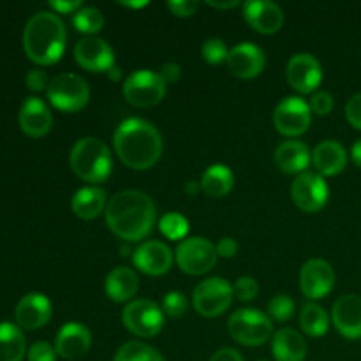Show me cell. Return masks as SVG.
Here are the masks:
<instances>
[{
	"mask_svg": "<svg viewBox=\"0 0 361 361\" xmlns=\"http://www.w3.org/2000/svg\"><path fill=\"white\" fill-rule=\"evenodd\" d=\"M104 214L109 231L126 242L145 240L155 224L154 201L140 190L116 192L109 200Z\"/></svg>",
	"mask_w": 361,
	"mask_h": 361,
	"instance_id": "obj_1",
	"label": "cell"
},
{
	"mask_svg": "<svg viewBox=\"0 0 361 361\" xmlns=\"http://www.w3.org/2000/svg\"><path fill=\"white\" fill-rule=\"evenodd\" d=\"M113 147L127 168L145 171L161 159L164 145L154 123L143 118H127L116 127Z\"/></svg>",
	"mask_w": 361,
	"mask_h": 361,
	"instance_id": "obj_2",
	"label": "cell"
},
{
	"mask_svg": "<svg viewBox=\"0 0 361 361\" xmlns=\"http://www.w3.org/2000/svg\"><path fill=\"white\" fill-rule=\"evenodd\" d=\"M67 41L66 25L59 14L41 11L27 21L23 48L28 59L39 66H51L63 55Z\"/></svg>",
	"mask_w": 361,
	"mask_h": 361,
	"instance_id": "obj_3",
	"label": "cell"
},
{
	"mask_svg": "<svg viewBox=\"0 0 361 361\" xmlns=\"http://www.w3.org/2000/svg\"><path fill=\"white\" fill-rule=\"evenodd\" d=\"M69 164L78 178L88 183H101L111 175L113 157L108 145L99 137H81L74 143Z\"/></svg>",
	"mask_w": 361,
	"mask_h": 361,
	"instance_id": "obj_4",
	"label": "cell"
},
{
	"mask_svg": "<svg viewBox=\"0 0 361 361\" xmlns=\"http://www.w3.org/2000/svg\"><path fill=\"white\" fill-rule=\"evenodd\" d=\"M228 330L233 341L247 348H257L267 344L274 335V323L270 316L257 309H240L231 314Z\"/></svg>",
	"mask_w": 361,
	"mask_h": 361,
	"instance_id": "obj_5",
	"label": "cell"
},
{
	"mask_svg": "<svg viewBox=\"0 0 361 361\" xmlns=\"http://www.w3.org/2000/svg\"><path fill=\"white\" fill-rule=\"evenodd\" d=\"M168 85L161 74L150 69L134 71L123 81V97L136 108H152L164 99Z\"/></svg>",
	"mask_w": 361,
	"mask_h": 361,
	"instance_id": "obj_6",
	"label": "cell"
},
{
	"mask_svg": "<svg viewBox=\"0 0 361 361\" xmlns=\"http://www.w3.org/2000/svg\"><path fill=\"white\" fill-rule=\"evenodd\" d=\"M49 102L62 111H80L90 99V87L74 73H62L53 78L46 90Z\"/></svg>",
	"mask_w": 361,
	"mask_h": 361,
	"instance_id": "obj_7",
	"label": "cell"
},
{
	"mask_svg": "<svg viewBox=\"0 0 361 361\" xmlns=\"http://www.w3.org/2000/svg\"><path fill=\"white\" fill-rule=\"evenodd\" d=\"M122 323L140 338H154L164 326V312L150 300H133L122 312Z\"/></svg>",
	"mask_w": 361,
	"mask_h": 361,
	"instance_id": "obj_8",
	"label": "cell"
},
{
	"mask_svg": "<svg viewBox=\"0 0 361 361\" xmlns=\"http://www.w3.org/2000/svg\"><path fill=\"white\" fill-rule=\"evenodd\" d=\"M217 247L203 236L182 240L176 247L175 259L180 270L187 275H204L217 263Z\"/></svg>",
	"mask_w": 361,
	"mask_h": 361,
	"instance_id": "obj_9",
	"label": "cell"
},
{
	"mask_svg": "<svg viewBox=\"0 0 361 361\" xmlns=\"http://www.w3.org/2000/svg\"><path fill=\"white\" fill-rule=\"evenodd\" d=\"M235 298L233 286L226 279L210 277L200 282L192 293V303L204 317H217L229 309Z\"/></svg>",
	"mask_w": 361,
	"mask_h": 361,
	"instance_id": "obj_10",
	"label": "cell"
},
{
	"mask_svg": "<svg viewBox=\"0 0 361 361\" xmlns=\"http://www.w3.org/2000/svg\"><path fill=\"white\" fill-rule=\"evenodd\" d=\"M275 129L288 137L302 136L312 123V109L302 97H286L277 104L274 111Z\"/></svg>",
	"mask_w": 361,
	"mask_h": 361,
	"instance_id": "obj_11",
	"label": "cell"
},
{
	"mask_svg": "<svg viewBox=\"0 0 361 361\" xmlns=\"http://www.w3.org/2000/svg\"><path fill=\"white\" fill-rule=\"evenodd\" d=\"M330 197V189L319 173L305 171L295 178L291 185V200L296 207L307 214H316Z\"/></svg>",
	"mask_w": 361,
	"mask_h": 361,
	"instance_id": "obj_12",
	"label": "cell"
},
{
	"mask_svg": "<svg viewBox=\"0 0 361 361\" xmlns=\"http://www.w3.org/2000/svg\"><path fill=\"white\" fill-rule=\"evenodd\" d=\"M74 59L90 73H108L115 66V51L104 39L87 35L74 46Z\"/></svg>",
	"mask_w": 361,
	"mask_h": 361,
	"instance_id": "obj_13",
	"label": "cell"
},
{
	"mask_svg": "<svg viewBox=\"0 0 361 361\" xmlns=\"http://www.w3.org/2000/svg\"><path fill=\"white\" fill-rule=\"evenodd\" d=\"M289 85L300 94H312L323 81V67L310 53H296L286 69Z\"/></svg>",
	"mask_w": 361,
	"mask_h": 361,
	"instance_id": "obj_14",
	"label": "cell"
},
{
	"mask_svg": "<svg viewBox=\"0 0 361 361\" xmlns=\"http://www.w3.org/2000/svg\"><path fill=\"white\" fill-rule=\"evenodd\" d=\"M335 286V271L324 259H309L300 271V288L310 300H321L331 293Z\"/></svg>",
	"mask_w": 361,
	"mask_h": 361,
	"instance_id": "obj_15",
	"label": "cell"
},
{
	"mask_svg": "<svg viewBox=\"0 0 361 361\" xmlns=\"http://www.w3.org/2000/svg\"><path fill=\"white\" fill-rule=\"evenodd\" d=\"M134 264L140 271L150 277H161L168 274L175 261V254L171 252L164 242L159 240H148L143 242L134 250Z\"/></svg>",
	"mask_w": 361,
	"mask_h": 361,
	"instance_id": "obj_16",
	"label": "cell"
},
{
	"mask_svg": "<svg viewBox=\"0 0 361 361\" xmlns=\"http://www.w3.org/2000/svg\"><path fill=\"white\" fill-rule=\"evenodd\" d=\"M228 69L231 71L233 76L242 78V80H250L263 73L267 56L259 46L252 42H242L229 49V56L226 60Z\"/></svg>",
	"mask_w": 361,
	"mask_h": 361,
	"instance_id": "obj_17",
	"label": "cell"
},
{
	"mask_svg": "<svg viewBox=\"0 0 361 361\" xmlns=\"http://www.w3.org/2000/svg\"><path fill=\"white\" fill-rule=\"evenodd\" d=\"M243 16L259 34H275L284 25V11L271 0H249L243 4Z\"/></svg>",
	"mask_w": 361,
	"mask_h": 361,
	"instance_id": "obj_18",
	"label": "cell"
},
{
	"mask_svg": "<svg viewBox=\"0 0 361 361\" xmlns=\"http://www.w3.org/2000/svg\"><path fill=\"white\" fill-rule=\"evenodd\" d=\"M92 345V335L85 324L66 323L59 330L55 338V351L63 360H80L88 353Z\"/></svg>",
	"mask_w": 361,
	"mask_h": 361,
	"instance_id": "obj_19",
	"label": "cell"
},
{
	"mask_svg": "<svg viewBox=\"0 0 361 361\" xmlns=\"http://www.w3.org/2000/svg\"><path fill=\"white\" fill-rule=\"evenodd\" d=\"M331 321L342 337L349 341L361 338V296L344 295L334 303Z\"/></svg>",
	"mask_w": 361,
	"mask_h": 361,
	"instance_id": "obj_20",
	"label": "cell"
},
{
	"mask_svg": "<svg viewBox=\"0 0 361 361\" xmlns=\"http://www.w3.org/2000/svg\"><path fill=\"white\" fill-rule=\"evenodd\" d=\"M21 130L30 137H42L53 126V115L46 102L39 97H27L18 113Z\"/></svg>",
	"mask_w": 361,
	"mask_h": 361,
	"instance_id": "obj_21",
	"label": "cell"
},
{
	"mask_svg": "<svg viewBox=\"0 0 361 361\" xmlns=\"http://www.w3.org/2000/svg\"><path fill=\"white\" fill-rule=\"evenodd\" d=\"M51 319V302L42 293H28L16 305V323L25 330H37Z\"/></svg>",
	"mask_w": 361,
	"mask_h": 361,
	"instance_id": "obj_22",
	"label": "cell"
},
{
	"mask_svg": "<svg viewBox=\"0 0 361 361\" xmlns=\"http://www.w3.org/2000/svg\"><path fill=\"white\" fill-rule=\"evenodd\" d=\"M274 159L281 171L288 175H302L312 162V152L303 141L289 140L279 145Z\"/></svg>",
	"mask_w": 361,
	"mask_h": 361,
	"instance_id": "obj_23",
	"label": "cell"
},
{
	"mask_svg": "<svg viewBox=\"0 0 361 361\" xmlns=\"http://www.w3.org/2000/svg\"><path fill=\"white\" fill-rule=\"evenodd\" d=\"M312 164L321 176L341 175L348 166V152L338 141L326 140L314 148Z\"/></svg>",
	"mask_w": 361,
	"mask_h": 361,
	"instance_id": "obj_24",
	"label": "cell"
},
{
	"mask_svg": "<svg viewBox=\"0 0 361 361\" xmlns=\"http://www.w3.org/2000/svg\"><path fill=\"white\" fill-rule=\"evenodd\" d=\"M271 353L277 361H305L307 342L293 328H282L271 338Z\"/></svg>",
	"mask_w": 361,
	"mask_h": 361,
	"instance_id": "obj_25",
	"label": "cell"
},
{
	"mask_svg": "<svg viewBox=\"0 0 361 361\" xmlns=\"http://www.w3.org/2000/svg\"><path fill=\"white\" fill-rule=\"evenodd\" d=\"M104 289L108 298L113 300V302H129V300H133L136 296L137 289H140V281H137L136 271L126 267L115 268L106 277Z\"/></svg>",
	"mask_w": 361,
	"mask_h": 361,
	"instance_id": "obj_26",
	"label": "cell"
},
{
	"mask_svg": "<svg viewBox=\"0 0 361 361\" xmlns=\"http://www.w3.org/2000/svg\"><path fill=\"white\" fill-rule=\"evenodd\" d=\"M106 207H108V196L101 187H83L74 194L71 201L74 215L83 221H94L102 212H106Z\"/></svg>",
	"mask_w": 361,
	"mask_h": 361,
	"instance_id": "obj_27",
	"label": "cell"
},
{
	"mask_svg": "<svg viewBox=\"0 0 361 361\" xmlns=\"http://www.w3.org/2000/svg\"><path fill=\"white\" fill-rule=\"evenodd\" d=\"M233 185H235V175L224 164L210 166L201 176V190L208 197H214V200H221V197L228 196L231 192Z\"/></svg>",
	"mask_w": 361,
	"mask_h": 361,
	"instance_id": "obj_28",
	"label": "cell"
},
{
	"mask_svg": "<svg viewBox=\"0 0 361 361\" xmlns=\"http://www.w3.org/2000/svg\"><path fill=\"white\" fill-rule=\"evenodd\" d=\"M27 351L25 337L13 323H0V361H21Z\"/></svg>",
	"mask_w": 361,
	"mask_h": 361,
	"instance_id": "obj_29",
	"label": "cell"
},
{
	"mask_svg": "<svg viewBox=\"0 0 361 361\" xmlns=\"http://www.w3.org/2000/svg\"><path fill=\"white\" fill-rule=\"evenodd\" d=\"M300 326L309 337H323L330 328V317L317 303H307L300 314Z\"/></svg>",
	"mask_w": 361,
	"mask_h": 361,
	"instance_id": "obj_30",
	"label": "cell"
},
{
	"mask_svg": "<svg viewBox=\"0 0 361 361\" xmlns=\"http://www.w3.org/2000/svg\"><path fill=\"white\" fill-rule=\"evenodd\" d=\"M113 361H164L161 353L155 351L148 344L140 341L126 342L122 348L116 351L115 360Z\"/></svg>",
	"mask_w": 361,
	"mask_h": 361,
	"instance_id": "obj_31",
	"label": "cell"
},
{
	"mask_svg": "<svg viewBox=\"0 0 361 361\" xmlns=\"http://www.w3.org/2000/svg\"><path fill=\"white\" fill-rule=\"evenodd\" d=\"M73 25L81 34L95 35L104 27V14L95 7H81L78 13H74Z\"/></svg>",
	"mask_w": 361,
	"mask_h": 361,
	"instance_id": "obj_32",
	"label": "cell"
},
{
	"mask_svg": "<svg viewBox=\"0 0 361 361\" xmlns=\"http://www.w3.org/2000/svg\"><path fill=\"white\" fill-rule=\"evenodd\" d=\"M161 233L169 240H185L189 233V221L178 212H169L159 222Z\"/></svg>",
	"mask_w": 361,
	"mask_h": 361,
	"instance_id": "obj_33",
	"label": "cell"
},
{
	"mask_svg": "<svg viewBox=\"0 0 361 361\" xmlns=\"http://www.w3.org/2000/svg\"><path fill=\"white\" fill-rule=\"evenodd\" d=\"M268 314H270V319L286 323L295 314V300L289 295H275L268 303Z\"/></svg>",
	"mask_w": 361,
	"mask_h": 361,
	"instance_id": "obj_34",
	"label": "cell"
},
{
	"mask_svg": "<svg viewBox=\"0 0 361 361\" xmlns=\"http://www.w3.org/2000/svg\"><path fill=\"white\" fill-rule=\"evenodd\" d=\"M201 55H203L204 62L207 63H210V66H217V63H222L228 60L229 49L222 39L210 37L203 42Z\"/></svg>",
	"mask_w": 361,
	"mask_h": 361,
	"instance_id": "obj_35",
	"label": "cell"
},
{
	"mask_svg": "<svg viewBox=\"0 0 361 361\" xmlns=\"http://www.w3.org/2000/svg\"><path fill=\"white\" fill-rule=\"evenodd\" d=\"M187 298L183 293L178 291H171L164 296L162 300V312L168 314L169 317H180L187 312Z\"/></svg>",
	"mask_w": 361,
	"mask_h": 361,
	"instance_id": "obj_36",
	"label": "cell"
},
{
	"mask_svg": "<svg viewBox=\"0 0 361 361\" xmlns=\"http://www.w3.org/2000/svg\"><path fill=\"white\" fill-rule=\"evenodd\" d=\"M233 291H235V296L242 302H250L257 296L259 293V286H257V281L252 277H240L236 281V284L233 286Z\"/></svg>",
	"mask_w": 361,
	"mask_h": 361,
	"instance_id": "obj_37",
	"label": "cell"
},
{
	"mask_svg": "<svg viewBox=\"0 0 361 361\" xmlns=\"http://www.w3.org/2000/svg\"><path fill=\"white\" fill-rule=\"evenodd\" d=\"M334 95L330 94V92H316V94L312 95V99H310V109H312V113H316V115H330L331 109H334Z\"/></svg>",
	"mask_w": 361,
	"mask_h": 361,
	"instance_id": "obj_38",
	"label": "cell"
},
{
	"mask_svg": "<svg viewBox=\"0 0 361 361\" xmlns=\"http://www.w3.org/2000/svg\"><path fill=\"white\" fill-rule=\"evenodd\" d=\"M28 361H56V351L48 342H35L27 353Z\"/></svg>",
	"mask_w": 361,
	"mask_h": 361,
	"instance_id": "obj_39",
	"label": "cell"
},
{
	"mask_svg": "<svg viewBox=\"0 0 361 361\" xmlns=\"http://www.w3.org/2000/svg\"><path fill=\"white\" fill-rule=\"evenodd\" d=\"M48 74L41 69H32L28 71V74L25 76V83H27V88L32 92H42V90H48Z\"/></svg>",
	"mask_w": 361,
	"mask_h": 361,
	"instance_id": "obj_40",
	"label": "cell"
},
{
	"mask_svg": "<svg viewBox=\"0 0 361 361\" xmlns=\"http://www.w3.org/2000/svg\"><path fill=\"white\" fill-rule=\"evenodd\" d=\"M200 2L197 0H171L168 2V9L178 18H189L196 14Z\"/></svg>",
	"mask_w": 361,
	"mask_h": 361,
	"instance_id": "obj_41",
	"label": "cell"
},
{
	"mask_svg": "<svg viewBox=\"0 0 361 361\" xmlns=\"http://www.w3.org/2000/svg\"><path fill=\"white\" fill-rule=\"evenodd\" d=\"M345 118L355 129L361 130V92L353 95L345 104Z\"/></svg>",
	"mask_w": 361,
	"mask_h": 361,
	"instance_id": "obj_42",
	"label": "cell"
},
{
	"mask_svg": "<svg viewBox=\"0 0 361 361\" xmlns=\"http://www.w3.org/2000/svg\"><path fill=\"white\" fill-rule=\"evenodd\" d=\"M49 6L55 9V13L74 14L83 7V2H80V0H73V2H69V0H53V2H49Z\"/></svg>",
	"mask_w": 361,
	"mask_h": 361,
	"instance_id": "obj_43",
	"label": "cell"
},
{
	"mask_svg": "<svg viewBox=\"0 0 361 361\" xmlns=\"http://www.w3.org/2000/svg\"><path fill=\"white\" fill-rule=\"evenodd\" d=\"M161 78L164 80L166 85L169 83H176V81L180 80V76H182V67L178 66V63L175 62H169V63H164L161 69Z\"/></svg>",
	"mask_w": 361,
	"mask_h": 361,
	"instance_id": "obj_44",
	"label": "cell"
},
{
	"mask_svg": "<svg viewBox=\"0 0 361 361\" xmlns=\"http://www.w3.org/2000/svg\"><path fill=\"white\" fill-rule=\"evenodd\" d=\"M217 254L221 257H235V254L238 252V243L235 242L233 238H229V236H226V238H221V242L217 243Z\"/></svg>",
	"mask_w": 361,
	"mask_h": 361,
	"instance_id": "obj_45",
	"label": "cell"
},
{
	"mask_svg": "<svg viewBox=\"0 0 361 361\" xmlns=\"http://www.w3.org/2000/svg\"><path fill=\"white\" fill-rule=\"evenodd\" d=\"M210 361H243V358L236 349L224 348V349H219V351L212 356Z\"/></svg>",
	"mask_w": 361,
	"mask_h": 361,
	"instance_id": "obj_46",
	"label": "cell"
},
{
	"mask_svg": "<svg viewBox=\"0 0 361 361\" xmlns=\"http://www.w3.org/2000/svg\"><path fill=\"white\" fill-rule=\"evenodd\" d=\"M207 4L215 9H233V7L240 6L238 0H231V2H215V0H207Z\"/></svg>",
	"mask_w": 361,
	"mask_h": 361,
	"instance_id": "obj_47",
	"label": "cell"
},
{
	"mask_svg": "<svg viewBox=\"0 0 361 361\" xmlns=\"http://www.w3.org/2000/svg\"><path fill=\"white\" fill-rule=\"evenodd\" d=\"M351 159L358 168H361V140L356 141L351 148Z\"/></svg>",
	"mask_w": 361,
	"mask_h": 361,
	"instance_id": "obj_48",
	"label": "cell"
},
{
	"mask_svg": "<svg viewBox=\"0 0 361 361\" xmlns=\"http://www.w3.org/2000/svg\"><path fill=\"white\" fill-rule=\"evenodd\" d=\"M201 190V182H196V180H190V182L185 183V192L189 196H196Z\"/></svg>",
	"mask_w": 361,
	"mask_h": 361,
	"instance_id": "obj_49",
	"label": "cell"
},
{
	"mask_svg": "<svg viewBox=\"0 0 361 361\" xmlns=\"http://www.w3.org/2000/svg\"><path fill=\"white\" fill-rule=\"evenodd\" d=\"M106 74H108V78L111 81H120V80H122V71H120L118 66H113L111 69H109Z\"/></svg>",
	"mask_w": 361,
	"mask_h": 361,
	"instance_id": "obj_50",
	"label": "cell"
},
{
	"mask_svg": "<svg viewBox=\"0 0 361 361\" xmlns=\"http://www.w3.org/2000/svg\"><path fill=\"white\" fill-rule=\"evenodd\" d=\"M120 6L133 7V9H141V7L148 6V2H147V0H143V2H120Z\"/></svg>",
	"mask_w": 361,
	"mask_h": 361,
	"instance_id": "obj_51",
	"label": "cell"
}]
</instances>
